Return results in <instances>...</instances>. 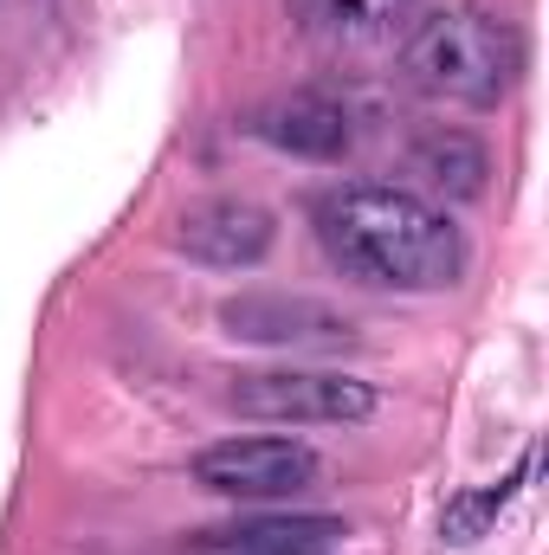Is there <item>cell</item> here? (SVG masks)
I'll return each instance as SVG.
<instances>
[{
    "label": "cell",
    "mask_w": 549,
    "mask_h": 555,
    "mask_svg": "<svg viewBox=\"0 0 549 555\" xmlns=\"http://www.w3.org/2000/svg\"><path fill=\"white\" fill-rule=\"evenodd\" d=\"M317 240L349 278L382 291H446L465 266V246L446 207L388 181L330 188L317 201Z\"/></svg>",
    "instance_id": "1"
},
{
    "label": "cell",
    "mask_w": 549,
    "mask_h": 555,
    "mask_svg": "<svg viewBox=\"0 0 549 555\" xmlns=\"http://www.w3.org/2000/svg\"><path fill=\"white\" fill-rule=\"evenodd\" d=\"M408 78L433 98L452 104H498L524 78V39L511 20L478 13V7H446L426 13L408 33Z\"/></svg>",
    "instance_id": "2"
},
{
    "label": "cell",
    "mask_w": 549,
    "mask_h": 555,
    "mask_svg": "<svg viewBox=\"0 0 549 555\" xmlns=\"http://www.w3.org/2000/svg\"><path fill=\"white\" fill-rule=\"evenodd\" d=\"M227 408L272 426H356L375 414V388L336 369H253L233 375Z\"/></svg>",
    "instance_id": "3"
},
{
    "label": "cell",
    "mask_w": 549,
    "mask_h": 555,
    "mask_svg": "<svg viewBox=\"0 0 549 555\" xmlns=\"http://www.w3.org/2000/svg\"><path fill=\"white\" fill-rule=\"evenodd\" d=\"M194 485L220 491V498H291V491H310L317 485V452L304 439H278V433H259V439H220L194 459Z\"/></svg>",
    "instance_id": "4"
},
{
    "label": "cell",
    "mask_w": 549,
    "mask_h": 555,
    "mask_svg": "<svg viewBox=\"0 0 549 555\" xmlns=\"http://www.w3.org/2000/svg\"><path fill=\"white\" fill-rule=\"evenodd\" d=\"M227 336L259 343V349H349L356 323L336 304L317 297H284V291H240L220 304Z\"/></svg>",
    "instance_id": "5"
},
{
    "label": "cell",
    "mask_w": 549,
    "mask_h": 555,
    "mask_svg": "<svg viewBox=\"0 0 549 555\" xmlns=\"http://www.w3.org/2000/svg\"><path fill=\"white\" fill-rule=\"evenodd\" d=\"M175 246L188 259H201V266L240 272V266H259L278 246V220H272V207H259L246 194H214V201H194L175 220Z\"/></svg>",
    "instance_id": "6"
},
{
    "label": "cell",
    "mask_w": 549,
    "mask_h": 555,
    "mask_svg": "<svg viewBox=\"0 0 549 555\" xmlns=\"http://www.w3.org/2000/svg\"><path fill=\"white\" fill-rule=\"evenodd\" d=\"M253 137L272 142L278 155H297V162H336L349 155V111L323 91H291V98H272L259 117H253Z\"/></svg>",
    "instance_id": "7"
},
{
    "label": "cell",
    "mask_w": 549,
    "mask_h": 555,
    "mask_svg": "<svg viewBox=\"0 0 549 555\" xmlns=\"http://www.w3.org/2000/svg\"><path fill=\"white\" fill-rule=\"evenodd\" d=\"M349 537L343 517H240L194 537L201 555H330Z\"/></svg>",
    "instance_id": "8"
},
{
    "label": "cell",
    "mask_w": 549,
    "mask_h": 555,
    "mask_svg": "<svg viewBox=\"0 0 549 555\" xmlns=\"http://www.w3.org/2000/svg\"><path fill=\"white\" fill-rule=\"evenodd\" d=\"M413 175L433 194H446V201H478L485 175H491V155H485V142L465 137V130H433V137L413 142Z\"/></svg>",
    "instance_id": "9"
},
{
    "label": "cell",
    "mask_w": 549,
    "mask_h": 555,
    "mask_svg": "<svg viewBox=\"0 0 549 555\" xmlns=\"http://www.w3.org/2000/svg\"><path fill=\"white\" fill-rule=\"evenodd\" d=\"M531 472H537V452H524V459H518V472H505L498 485L459 491V498L446 504V517H439V537H446V543H478V537H485V530L505 517V504L518 498V485H524Z\"/></svg>",
    "instance_id": "10"
},
{
    "label": "cell",
    "mask_w": 549,
    "mask_h": 555,
    "mask_svg": "<svg viewBox=\"0 0 549 555\" xmlns=\"http://www.w3.org/2000/svg\"><path fill=\"white\" fill-rule=\"evenodd\" d=\"M317 7H323V20L343 26V33H382V26L408 20L413 0H317Z\"/></svg>",
    "instance_id": "11"
}]
</instances>
